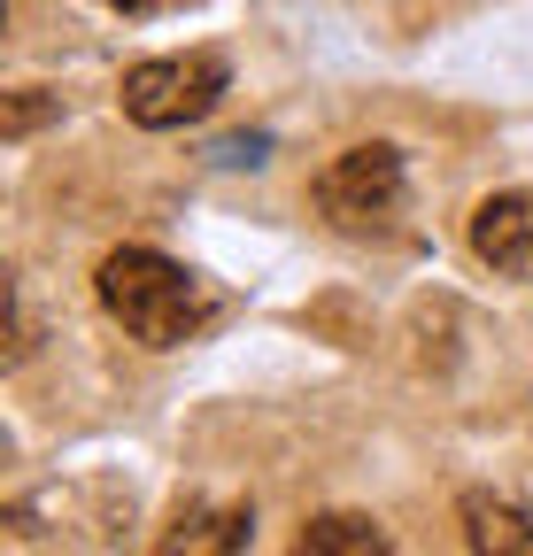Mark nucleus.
I'll list each match as a JSON object with an SVG mask.
<instances>
[{
    "instance_id": "1",
    "label": "nucleus",
    "mask_w": 533,
    "mask_h": 556,
    "mask_svg": "<svg viewBox=\"0 0 533 556\" xmlns=\"http://www.w3.org/2000/svg\"><path fill=\"white\" fill-rule=\"evenodd\" d=\"M93 294L140 348H186L217 309L202 278L163 248H109L93 270Z\"/></svg>"
},
{
    "instance_id": "2",
    "label": "nucleus",
    "mask_w": 533,
    "mask_h": 556,
    "mask_svg": "<svg viewBox=\"0 0 533 556\" xmlns=\"http://www.w3.org/2000/svg\"><path fill=\"white\" fill-rule=\"evenodd\" d=\"M232 86V70L225 54L210 47H193V54H155V62H131L124 70V116L140 124V131H186V124H202Z\"/></svg>"
},
{
    "instance_id": "3",
    "label": "nucleus",
    "mask_w": 533,
    "mask_h": 556,
    "mask_svg": "<svg viewBox=\"0 0 533 556\" xmlns=\"http://www.w3.org/2000/svg\"><path fill=\"white\" fill-rule=\"evenodd\" d=\"M403 201H410V170H403V148H386V139H364V148L332 155L317 170V208L341 232L394 225V217H403Z\"/></svg>"
},
{
    "instance_id": "4",
    "label": "nucleus",
    "mask_w": 533,
    "mask_h": 556,
    "mask_svg": "<svg viewBox=\"0 0 533 556\" xmlns=\"http://www.w3.org/2000/svg\"><path fill=\"white\" fill-rule=\"evenodd\" d=\"M472 255L495 278H518L533 287V193H487L472 208Z\"/></svg>"
},
{
    "instance_id": "5",
    "label": "nucleus",
    "mask_w": 533,
    "mask_h": 556,
    "mask_svg": "<svg viewBox=\"0 0 533 556\" xmlns=\"http://www.w3.org/2000/svg\"><path fill=\"white\" fill-rule=\"evenodd\" d=\"M456 526L472 556H533V503L503 495V486H464Z\"/></svg>"
},
{
    "instance_id": "6",
    "label": "nucleus",
    "mask_w": 533,
    "mask_h": 556,
    "mask_svg": "<svg viewBox=\"0 0 533 556\" xmlns=\"http://www.w3.org/2000/svg\"><path fill=\"white\" fill-rule=\"evenodd\" d=\"M248 533H255V510H248V503H186V510L163 526L155 556H240Z\"/></svg>"
},
{
    "instance_id": "7",
    "label": "nucleus",
    "mask_w": 533,
    "mask_h": 556,
    "mask_svg": "<svg viewBox=\"0 0 533 556\" xmlns=\"http://www.w3.org/2000/svg\"><path fill=\"white\" fill-rule=\"evenodd\" d=\"M294 556H394V541L371 510H325L294 533Z\"/></svg>"
},
{
    "instance_id": "8",
    "label": "nucleus",
    "mask_w": 533,
    "mask_h": 556,
    "mask_svg": "<svg viewBox=\"0 0 533 556\" xmlns=\"http://www.w3.org/2000/svg\"><path fill=\"white\" fill-rule=\"evenodd\" d=\"M39 116H47V101H31V86H24V93L9 101V139H24V131H31Z\"/></svg>"
},
{
    "instance_id": "9",
    "label": "nucleus",
    "mask_w": 533,
    "mask_h": 556,
    "mask_svg": "<svg viewBox=\"0 0 533 556\" xmlns=\"http://www.w3.org/2000/svg\"><path fill=\"white\" fill-rule=\"evenodd\" d=\"M109 9H131V16H140V9H155V0H109Z\"/></svg>"
}]
</instances>
